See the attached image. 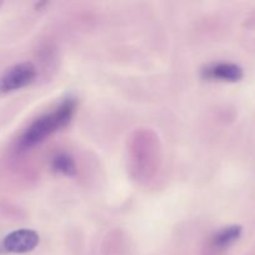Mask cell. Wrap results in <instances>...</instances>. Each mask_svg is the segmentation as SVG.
Returning <instances> with one entry per match:
<instances>
[{"label": "cell", "instance_id": "obj_6", "mask_svg": "<svg viewBox=\"0 0 255 255\" xmlns=\"http://www.w3.org/2000/svg\"><path fill=\"white\" fill-rule=\"evenodd\" d=\"M51 167L55 172L65 174V176H75L76 166L72 157L67 153H59L54 157L51 162Z\"/></svg>", "mask_w": 255, "mask_h": 255}, {"label": "cell", "instance_id": "obj_4", "mask_svg": "<svg viewBox=\"0 0 255 255\" xmlns=\"http://www.w3.org/2000/svg\"><path fill=\"white\" fill-rule=\"evenodd\" d=\"M243 69L232 62H218L208 65L202 70V77L224 82H238L243 79Z\"/></svg>", "mask_w": 255, "mask_h": 255}, {"label": "cell", "instance_id": "obj_1", "mask_svg": "<svg viewBox=\"0 0 255 255\" xmlns=\"http://www.w3.org/2000/svg\"><path fill=\"white\" fill-rule=\"evenodd\" d=\"M75 110H76V100L72 97L65 99L54 111L39 117L27 127L26 131L20 137L19 146L26 149L42 142L50 134L66 126L74 116Z\"/></svg>", "mask_w": 255, "mask_h": 255}, {"label": "cell", "instance_id": "obj_5", "mask_svg": "<svg viewBox=\"0 0 255 255\" xmlns=\"http://www.w3.org/2000/svg\"><path fill=\"white\" fill-rule=\"evenodd\" d=\"M242 236L241 226H229L221 229L213 237V247L217 249H227L233 246Z\"/></svg>", "mask_w": 255, "mask_h": 255}, {"label": "cell", "instance_id": "obj_3", "mask_svg": "<svg viewBox=\"0 0 255 255\" xmlns=\"http://www.w3.org/2000/svg\"><path fill=\"white\" fill-rule=\"evenodd\" d=\"M39 234L31 229H17L5 237L2 248L9 253H27L34 251L39 244Z\"/></svg>", "mask_w": 255, "mask_h": 255}, {"label": "cell", "instance_id": "obj_2", "mask_svg": "<svg viewBox=\"0 0 255 255\" xmlns=\"http://www.w3.org/2000/svg\"><path fill=\"white\" fill-rule=\"evenodd\" d=\"M36 77V69L31 62H21L7 70L0 79V91L11 92L31 84Z\"/></svg>", "mask_w": 255, "mask_h": 255}]
</instances>
